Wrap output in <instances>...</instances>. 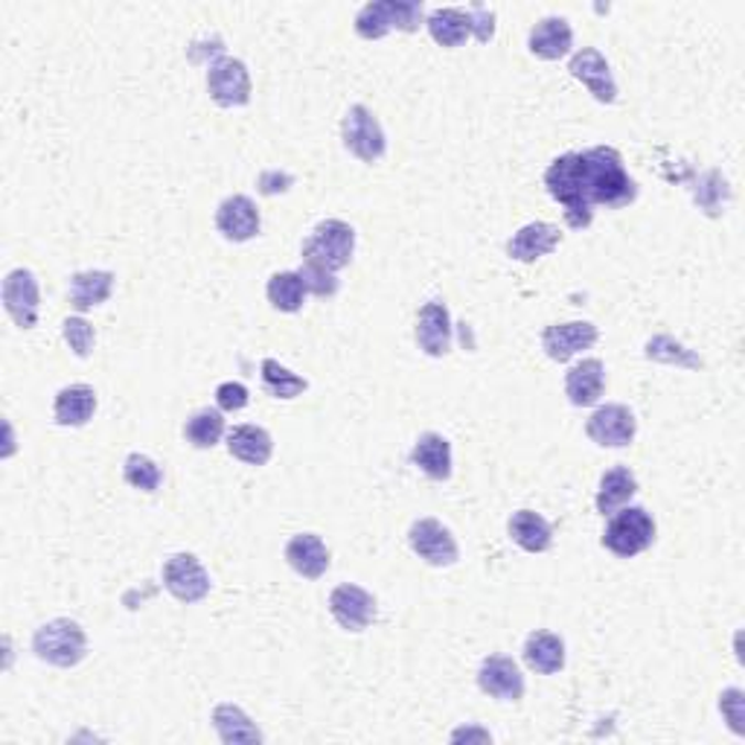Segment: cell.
I'll use <instances>...</instances> for the list:
<instances>
[{
	"instance_id": "1",
	"label": "cell",
	"mask_w": 745,
	"mask_h": 745,
	"mask_svg": "<svg viewBox=\"0 0 745 745\" xmlns=\"http://www.w3.org/2000/svg\"><path fill=\"white\" fill-rule=\"evenodd\" d=\"M544 186L553 202L562 204L565 222L574 230L592 225L594 204L626 207L638 198V184L629 179L624 158L612 147L562 154L544 172Z\"/></svg>"
},
{
	"instance_id": "2",
	"label": "cell",
	"mask_w": 745,
	"mask_h": 745,
	"mask_svg": "<svg viewBox=\"0 0 745 745\" xmlns=\"http://www.w3.org/2000/svg\"><path fill=\"white\" fill-rule=\"evenodd\" d=\"M422 24V3L417 0H372L358 9L356 33L367 41H379L390 30L413 33Z\"/></svg>"
},
{
	"instance_id": "3",
	"label": "cell",
	"mask_w": 745,
	"mask_h": 745,
	"mask_svg": "<svg viewBox=\"0 0 745 745\" xmlns=\"http://www.w3.org/2000/svg\"><path fill=\"white\" fill-rule=\"evenodd\" d=\"M656 542V521L644 507H620L603 533V548L620 559H633Z\"/></svg>"
},
{
	"instance_id": "4",
	"label": "cell",
	"mask_w": 745,
	"mask_h": 745,
	"mask_svg": "<svg viewBox=\"0 0 745 745\" xmlns=\"http://www.w3.org/2000/svg\"><path fill=\"white\" fill-rule=\"evenodd\" d=\"M85 649H88L85 629L67 617L50 620L33 635V652L53 667H65V670L76 667L85 658Z\"/></svg>"
},
{
	"instance_id": "5",
	"label": "cell",
	"mask_w": 745,
	"mask_h": 745,
	"mask_svg": "<svg viewBox=\"0 0 745 745\" xmlns=\"http://www.w3.org/2000/svg\"><path fill=\"white\" fill-rule=\"evenodd\" d=\"M353 251H356V230H353V225L341 219L321 222L303 242V260L317 262V266L330 268L335 274L341 268L349 266Z\"/></svg>"
},
{
	"instance_id": "6",
	"label": "cell",
	"mask_w": 745,
	"mask_h": 745,
	"mask_svg": "<svg viewBox=\"0 0 745 745\" xmlns=\"http://www.w3.org/2000/svg\"><path fill=\"white\" fill-rule=\"evenodd\" d=\"M341 140L349 152L356 154L358 161L376 163L388 152V138L381 131V122L372 117L370 108L353 106L344 120H341Z\"/></svg>"
},
{
	"instance_id": "7",
	"label": "cell",
	"mask_w": 745,
	"mask_h": 745,
	"mask_svg": "<svg viewBox=\"0 0 745 745\" xmlns=\"http://www.w3.org/2000/svg\"><path fill=\"white\" fill-rule=\"evenodd\" d=\"M207 90L222 108L248 106L251 102V74L239 58L222 56L207 71Z\"/></svg>"
},
{
	"instance_id": "8",
	"label": "cell",
	"mask_w": 745,
	"mask_h": 745,
	"mask_svg": "<svg viewBox=\"0 0 745 745\" xmlns=\"http://www.w3.org/2000/svg\"><path fill=\"white\" fill-rule=\"evenodd\" d=\"M163 585L179 603H198L210 594V574L193 553H175L163 565Z\"/></svg>"
},
{
	"instance_id": "9",
	"label": "cell",
	"mask_w": 745,
	"mask_h": 745,
	"mask_svg": "<svg viewBox=\"0 0 745 745\" xmlns=\"http://www.w3.org/2000/svg\"><path fill=\"white\" fill-rule=\"evenodd\" d=\"M39 306L41 292L33 271H26V268L9 271L7 280H3V309H7V315L21 330H33L39 324Z\"/></svg>"
},
{
	"instance_id": "10",
	"label": "cell",
	"mask_w": 745,
	"mask_h": 745,
	"mask_svg": "<svg viewBox=\"0 0 745 745\" xmlns=\"http://www.w3.org/2000/svg\"><path fill=\"white\" fill-rule=\"evenodd\" d=\"M635 431H638V420L635 413L629 411L620 402H612V406H603L589 417L585 422V434L603 449H624L635 440Z\"/></svg>"
},
{
	"instance_id": "11",
	"label": "cell",
	"mask_w": 745,
	"mask_h": 745,
	"mask_svg": "<svg viewBox=\"0 0 745 745\" xmlns=\"http://www.w3.org/2000/svg\"><path fill=\"white\" fill-rule=\"evenodd\" d=\"M408 542H411V551L417 553V557L425 559V562L434 568L454 565L457 557H461L454 536L449 533V527L440 525L438 519L413 521L411 530H408Z\"/></svg>"
},
{
	"instance_id": "12",
	"label": "cell",
	"mask_w": 745,
	"mask_h": 745,
	"mask_svg": "<svg viewBox=\"0 0 745 745\" xmlns=\"http://www.w3.org/2000/svg\"><path fill=\"white\" fill-rule=\"evenodd\" d=\"M330 612H333L341 629L361 633L376 620V597L365 592L361 585L344 583L330 594Z\"/></svg>"
},
{
	"instance_id": "13",
	"label": "cell",
	"mask_w": 745,
	"mask_h": 745,
	"mask_svg": "<svg viewBox=\"0 0 745 745\" xmlns=\"http://www.w3.org/2000/svg\"><path fill=\"white\" fill-rule=\"evenodd\" d=\"M568 71H571V76H574L576 82H583L585 88L592 90V97L597 99V102L612 106L617 99V82L615 76H612V67H608L606 56H603L600 50L594 47L580 50V53L571 58Z\"/></svg>"
},
{
	"instance_id": "14",
	"label": "cell",
	"mask_w": 745,
	"mask_h": 745,
	"mask_svg": "<svg viewBox=\"0 0 745 745\" xmlns=\"http://www.w3.org/2000/svg\"><path fill=\"white\" fill-rule=\"evenodd\" d=\"M597 326L589 321H571V324H553L542 333V349L548 358L565 365L568 358H574L583 349H592L597 344Z\"/></svg>"
},
{
	"instance_id": "15",
	"label": "cell",
	"mask_w": 745,
	"mask_h": 745,
	"mask_svg": "<svg viewBox=\"0 0 745 745\" xmlns=\"http://www.w3.org/2000/svg\"><path fill=\"white\" fill-rule=\"evenodd\" d=\"M478 684L486 697L501 702H519L525 697V676L519 665L507 656H489L478 670Z\"/></svg>"
},
{
	"instance_id": "16",
	"label": "cell",
	"mask_w": 745,
	"mask_h": 745,
	"mask_svg": "<svg viewBox=\"0 0 745 745\" xmlns=\"http://www.w3.org/2000/svg\"><path fill=\"white\" fill-rule=\"evenodd\" d=\"M260 210L248 195H230L216 210V227L230 242H248L260 234Z\"/></svg>"
},
{
	"instance_id": "17",
	"label": "cell",
	"mask_w": 745,
	"mask_h": 745,
	"mask_svg": "<svg viewBox=\"0 0 745 745\" xmlns=\"http://www.w3.org/2000/svg\"><path fill=\"white\" fill-rule=\"evenodd\" d=\"M417 344L425 356H446L452 349V317H449L446 303L431 300L420 309L417 315Z\"/></svg>"
},
{
	"instance_id": "18",
	"label": "cell",
	"mask_w": 745,
	"mask_h": 745,
	"mask_svg": "<svg viewBox=\"0 0 745 745\" xmlns=\"http://www.w3.org/2000/svg\"><path fill=\"white\" fill-rule=\"evenodd\" d=\"M562 242V234H559L557 225H548V222H530V225L519 227L512 239L507 242V253L510 260L519 262H536L548 257V253Z\"/></svg>"
},
{
	"instance_id": "19",
	"label": "cell",
	"mask_w": 745,
	"mask_h": 745,
	"mask_svg": "<svg viewBox=\"0 0 745 745\" xmlns=\"http://www.w3.org/2000/svg\"><path fill=\"white\" fill-rule=\"evenodd\" d=\"M606 388V367L600 358H583L580 365H574L565 376V393L571 399V406L589 408L597 406Z\"/></svg>"
},
{
	"instance_id": "20",
	"label": "cell",
	"mask_w": 745,
	"mask_h": 745,
	"mask_svg": "<svg viewBox=\"0 0 745 745\" xmlns=\"http://www.w3.org/2000/svg\"><path fill=\"white\" fill-rule=\"evenodd\" d=\"M285 562L306 580H321L330 568V551L315 533H298L285 544Z\"/></svg>"
},
{
	"instance_id": "21",
	"label": "cell",
	"mask_w": 745,
	"mask_h": 745,
	"mask_svg": "<svg viewBox=\"0 0 745 745\" xmlns=\"http://www.w3.org/2000/svg\"><path fill=\"white\" fill-rule=\"evenodd\" d=\"M527 47H530L533 56L544 58V62H557V58H565L571 53L574 33H571L565 18H544L530 30Z\"/></svg>"
},
{
	"instance_id": "22",
	"label": "cell",
	"mask_w": 745,
	"mask_h": 745,
	"mask_svg": "<svg viewBox=\"0 0 745 745\" xmlns=\"http://www.w3.org/2000/svg\"><path fill=\"white\" fill-rule=\"evenodd\" d=\"M227 452L234 454L236 461L248 463V466H266L274 452V440L260 425H236L227 434Z\"/></svg>"
},
{
	"instance_id": "23",
	"label": "cell",
	"mask_w": 745,
	"mask_h": 745,
	"mask_svg": "<svg viewBox=\"0 0 745 745\" xmlns=\"http://www.w3.org/2000/svg\"><path fill=\"white\" fill-rule=\"evenodd\" d=\"M425 26H429L431 39L438 41L440 47H461L472 39V12L457 7L434 9L425 18Z\"/></svg>"
},
{
	"instance_id": "24",
	"label": "cell",
	"mask_w": 745,
	"mask_h": 745,
	"mask_svg": "<svg viewBox=\"0 0 745 745\" xmlns=\"http://www.w3.org/2000/svg\"><path fill=\"white\" fill-rule=\"evenodd\" d=\"M94 411H97V393L88 385L62 388L56 393V402H53V417H56L58 425H67V429L85 425L94 417Z\"/></svg>"
},
{
	"instance_id": "25",
	"label": "cell",
	"mask_w": 745,
	"mask_h": 745,
	"mask_svg": "<svg viewBox=\"0 0 745 745\" xmlns=\"http://www.w3.org/2000/svg\"><path fill=\"white\" fill-rule=\"evenodd\" d=\"M413 466H420L431 481H449L452 478V443L443 434H422L411 452Z\"/></svg>"
},
{
	"instance_id": "26",
	"label": "cell",
	"mask_w": 745,
	"mask_h": 745,
	"mask_svg": "<svg viewBox=\"0 0 745 745\" xmlns=\"http://www.w3.org/2000/svg\"><path fill=\"white\" fill-rule=\"evenodd\" d=\"M213 725L225 745H253L262 743V731L251 722V716L236 705H216L213 711Z\"/></svg>"
},
{
	"instance_id": "27",
	"label": "cell",
	"mask_w": 745,
	"mask_h": 745,
	"mask_svg": "<svg viewBox=\"0 0 745 745\" xmlns=\"http://www.w3.org/2000/svg\"><path fill=\"white\" fill-rule=\"evenodd\" d=\"M510 539L527 553H544L553 544V527L533 510L512 512Z\"/></svg>"
},
{
	"instance_id": "28",
	"label": "cell",
	"mask_w": 745,
	"mask_h": 745,
	"mask_svg": "<svg viewBox=\"0 0 745 745\" xmlns=\"http://www.w3.org/2000/svg\"><path fill=\"white\" fill-rule=\"evenodd\" d=\"M525 665L533 672L553 676L565 667V644L553 633H533L525 640Z\"/></svg>"
},
{
	"instance_id": "29",
	"label": "cell",
	"mask_w": 745,
	"mask_h": 745,
	"mask_svg": "<svg viewBox=\"0 0 745 745\" xmlns=\"http://www.w3.org/2000/svg\"><path fill=\"white\" fill-rule=\"evenodd\" d=\"M114 292L111 271H79L71 277V306L76 312H88L94 306H102Z\"/></svg>"
},
{
	"instance_id": "30",
	"label": "cell",
	"mask_w": 745,
	"mask_h": 745,
	"mask_svg": "<svg viewBox=\"0 0 745 745\" xmlns=\"http://www.w3.org/2000/svg\"><path fill=\"white\" fill-rule=\"evenodd\" d=\"M638 493V481L626 466H615V469H608L603 478H600V489H597V512L603 516H612L617 512L624 504H629Z\"/></svg>"
},
{
	"instance_id": "31",
	"label": "cell",
	"mask_w": 745,
	"mask_h": 745,
	"mask_svg": "<svg viewBox=\"0 0 745 745\" xmlns=\"http://www.w3.org/2000/svg\"><path fill=\"white\" fill-rule=\"evenodd\" d=\"M184 438L195 449H213L225 438V417L216 408H202L195 411L184 425Z\"/></svg>"
},
{
	"instance_id": "32",
	"label": "cell",
	"mask_w": 745,
	"mask_h": 745,
	"mask_svg": "<svg viewBox=\"0 0 745 745\" xmlns=\"http://www.w3.org/2000/svg\"><path fill=\"white\" fill-rule=\"evenodd\" d=\"M266 294L271 300V306L280 309V312H298L306 300V285H303L298 271H280L268 280Z\"/></svg>"
},
{
	"instance_id": "33",
	"label": "cell",
	"mask_w": 745,
	"mask_h": 745,
	"mask_svg": "<svg viewBox=\"0 0 745 745\" xmlns=\"http://www.w3.org/2000/svg\"><path fill=\"white\" fill-rule=\"evenodd\" d=\"M262 385L277 399H294L309 388L306 379H300L298 372H292L289 367L280 365V361H274V358L262 361Z\"/></svg>"
},
{
	"instance_id": "34",
	"label": "cell",
	"mask_w": 745,
	"mask_h": 745,
	"mask_svg": "<svg viewBox=\"0 0 745 745\" xmlns=\"http://www.w3.org/2000/svg\"><path fill=\"white\" fill-rule=\"evenodd\" d=\"M693 195H697V204L708 213V216H720V213H725L722 207H725L731 198V186L728 181H725V175L711 170L705 172V175H699Z\"/></svg>"
},
{
	"instance_id": "35",
	"label": "cell",
	"mask_w": 745,
	"mask_h": 745,
	"mask_svg": "<svg viewBox=\"0 0 745 745\" xmlns=\"http://www.w3.org/2000/svg\"><path fill=\"white\" fill-rule=\"evenodd\" d=\"M122 478L126 484H131L134 489H143V493H154L163 481L161 466L147 457V454H129L126 463H122Z\"/></svg>"
},
{
	"instance_id": "36",
	"label": "cell",
	"mask_w": 745,
	"mask_h": 745,
	"mask_svg": "<svg viewBox=\"0 0 745 745\" xmlns=\"http://www.w3.org/2000/svg\"><path fill=\"white\" fill-rule=\"evenodd\" d=\"M647 358H656V361H667V365H681V367H702V358L693 356L688 347H681L679 341H672L670 335H658L647 344Z\"/></svg>"
},
{
	"instance_id": "37",
	"label": "cell",
	"mask_w": 745,
	"mask_h": 745,
	"mask_svg": "<svg viewBox=\"0 0 745 745\" xmlns=\"http://www.w3.org/2000/svg\"><path fill=\"white\" fill-rule=\"evenodd\" d=\"M298 274L303 280V285H306V292L317 294V298H333L338 292V277H335V271L317 266V262L303 260Z\"/></svg>"
},
{
	"instance_id": "38",
	"label": "cell",
	"mask_w": 745,
	"mask_h": 745,
	"mask_svg": "<svg viewBox=\"0 0 745 745\" xmlns=\"http://www.w3.org/2000/svg\"><path fill=\"white\" fill-rule=\"evenodd\" d=\"M62 335H65L67 347L74 349L79 358H88L90 349H94V341H97V333H94V326L85 321V317H67L65 324H62Z\"/></svg>"
},
{
	"instance_id": "39",
	"label": "cell",
	"mask_w": 745,
	"mask_h": 745,
	"mask_svg": "<svg viewBox=\"0 0 745 745\" xmlns=\"http://www.w3.org/2000/svg\"><path fill=\"white\" fill-rule=\"evenodd\" d=\"M720 711L722 716H725V722H728V728L734 731V734H745V693L739 688H728L725 693L720 697Z\"/></svg>"
},
{
	"instance_id": "40",
	"label": "cell",
	"mask_w": 745,
	"mask_h": 745,
	"mask_svg": "<svg viewBox=\"0 0 745 745\" xmlns=\"http://www.w3.org/2000/svg\"><path fill=\"white\" fill-rule=\"evenodd\" d=\"M248 388L245 385H239V381H225V385H219L216 388V406H219V411H242L245 406H248Z\"/></svg>"
},
{
	"instance_id": "41",
	"label": "cell",
	"mask_w": 745,
	"mask_h": 745,
	"mask_svg": "<svg viewBox=\"0 0 745 745\" xmlns=\"http://www.w3.org/2000/svg\"><path fill=\"white\" fill-rule=\"evenodd\" d=\"M472 12V35L481 41V44H486V41H493L495 35V12L493 9L481 7V3H475V7H469Z\"/></svg>"
},
{
	"instance_id": "42",
	"label": "cell",
	"mask_w": 745,
	"mask_h": 745,
	"mask_svg": "<svg viewBox=\"0 0 745 745\" xmlns=\"http://www.w3.org/2000/svg\"><path fill=\"white\" fill-rule=\"evenodd\" d=\"M292 175H285V172H262L260 175V193L262 195H274V193H285L289 186H292Z\"/></svg>"
},
{
	"instance_id": "43",
	"label": "cell",
	"mask_w": 745,
	"mask_h": 745,
	"mask_svg": "<svg viewBox=\"0 0 745 745\" xmlns=\"http://www.w3.org/2000/svg\"><path fill=\"white\" fill-rule=\"evenodd\" d=\"M463 737H466V739H472V737L489 739V734H484V731H466V728H463V731H454V734H452V739H463Z\"/></svg>"
}]
</instances>
